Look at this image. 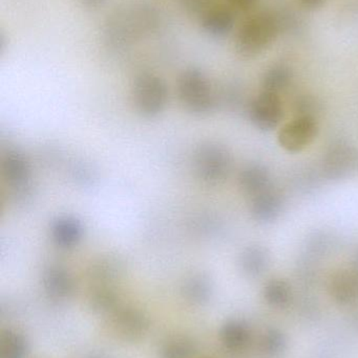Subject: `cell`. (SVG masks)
Listing matches in <instances>:
<instances>
[{
    "label": "cell",
    "mask_w": 358,
    "mask_h": 358,
    "mask_svg": "<svg viewBox=\"0 0 358 358\" xmlns=\"http://www.w3.org/2000/svg\"><path fill=\"white\" fill-rule=\"evenodd\" d=\"M282 31L283 25L277 15L258 13L240 27L235 37V50L244 58L258 57L273 43Z\"/></svg>",
    "instance_id": "6da1fadb"
},
{
    "label": "cell",
    "mask_w": 358,
    "mask_h": 358,
    "mask_svg": "<svg viewBox=\"0 0 358 358\" xmlns=\"http://www.w3.org/2000/svg\"><path fill=\"white\" fill-rule=\"evenodd\" d=\"M178 94L188 113L206 115L214 110V94L212 84L201 69H185L178 80Z\"/></svg>",
    "instance_id": "7a4b0ae2"
},
{
    "label": "cell",
    "mask_w": 358,
    "mask_h": 358,
    "mask_svg": "<svg viewBox=\"0 0 358 358\" xmlns=\"http://www.w3.org/2000/svg\"><path fill=\"white\" fill-rule=\"evenodd\" d=\"M132 96L137 113L146 119H153L165 110L170 90L166 82L159 76L142 73L135 78Z\"/></svg>",
    "instance_id": "3957f363"
},
{
    "label": "cell",
    "mask_w": 358,
    "mask_h": 358,
    "mask_svg": "<svg viewBox=\"0 0 358 358\" xmlns=\"http://www.w3.org/2000/svg\"><path fill=\"white\" fill-rule=\"evenodd\" d=\"M233 157L222 145L204 143L195 149L193 169L198 178L210 185L225 182L233 170Z\"/></svg>",
    "instance_id": "277c9868"
},
{
    "label": "cell",
    "mask_w": 358,
    "mask_h": 358,
    "mask_svg": "<svg viewBox=\"0 0 358 358\" xmlns=\"http://www.w3.org/2000/svg\"><path fill=\"white\" fill-rule=\"evenodd\" d=\"M157 19L151 8L144 6L124 8L109 21L107 34L113 43L122 45L151 31Z\"/></svg>",
    "instance_id": "5b68a950"
},
{
    "label": "cell",
    "mask_w": 358,
    "mask_h": 358,
    "mask_svg": "<svg viewBox=\"0 0 358 358\" xmlns=\"http://www.w3.org/2000/svg\"><path fill=\"white\" fill-rule=\"evenodd\" d=\"M322 174L330 181L354 178L358 174V148L347 143L333 145L322 162Z\"/></svg>",
    "instance_id": "8992f818"
},
{
    "label": "cell",
    "mask_w": 358,
    "mask_h": 358,
    "mask_svg": "<svg viewBox=\"0 0 358 358\" xmlns=\"http://www.w3.org/2000/svg\"><path fill=\"white\" fill-rule=\"evenodd\" d=\"M1 176L6 185L17 195H27L31 189V164L20 151L10 149L2 155Z\"/></svg>",
    "instance_id": "52a82bcc"
},
{
    "label": "cell",
    "mask_w": 358,
    "mask_h": 358,
    "mask_svg": "<svg viewBox=\"0 0 358 358\" xmlns=\"http://www.w3.org/2000/svg\"><path fill=\"white\" fill-rule=\"evenodd\" d=\"M248 115L252 123L262 131L275 129L285 115L280 94L261 92L250 104Z\"/></svg>",
    "instance_id": "ba28073f"
},
{
    "label": "cell",
    "mask_w": 358,
    "mask_h": 358,
    "mask_svg": "<svg viewBox=\"0 0 358 358\" xmlns=\"http://www.w3.org/2000/svg\"><path fill=\"white\" fill-rule=\"evenodd\" d=\"M319 124L315 117H294L284 125L279 132L277 141L288 152H300L317 138Z\"/></svg>",
    "instance_id": "9c48e42d"
},
{
    "label": "cell",
    "mask_w": 358,
    "mask_h": 358,
    "mask_svg": "<svg viewBox=\"0 0 358 358\" xmlns=\"http://www.w3.org/2000/svg\"><path fill=\"white\" fill-rule=\"evenodd\" d=\"M283 210V196L273 187H268L252 198L250 214L256 222L262 224L275 222L281 216Z\"/></svg>",
    "instance_id": "30bf717a"
},
{
    "label": "cell",
    "mask_w": 358,
    "mask_h": 358,
    "mask_svg": "<svg viewBox=\"0 0 358 358\" xmlns=\"http://www.w3.org/2000/svg\"><path fill=\"white\" fill-rule=\"evenodd\" d=\"M50 235L55 245L62 250H71L79 245L83 239L84 227L75 217H57L50 223Z\"/></svg>",
    "instance_id": "8fae6325"
},
{
    "label": "cell",
    "mask_w": 358,
    "mask_h": 358,
    "mask_svg": "<svg viewBox=\"0 0 358 358\" xmlns=\"http://www.w3.org/2000/svg\"><path fill=\"white\" fill-rule=\"evenodd\" d=\"M44 292L54 300H64L71 296L75 289L73 275L60 265H50L42 273Z\"/></svg>",
    "instance_id": "7c38bea8"
},
{
    "label": "cell",
    "mask_w": 358,
    "mask_h": 358,
    "mask_svg": "<svg viewBox=\"0 0 358 358\" xmlns=\"http://www.w3.org/2000/svg\"><path fill=\"white\" fill-rule=\"evenodd\" d=\"M113 327L123 340L136 341L147 331L149 320L136 309L124 308L113 315Z\"/></svg>",
    "instance_id": "4fadbf2b"
},
{
    "label": "cell",
    "mask_w": 358,
    "mask_h": 358,
    "mask_svg": "<svg viewBox=\"0 0 358 358\" xmlns=\"http://www.w3.org/2000/svg\"><path fill=\"white\" fill-rule=\"evenodd\" d=\"M332 298L340 305H348L358 299L357 271L340 269L333 273L329 282Z\"/></svg>",
    "instance_id": "5bb4252c"
},
{
    "label": "cell",
    "mask_w": 358,
    "mask_h": 358,
    "mask_svg": "<svg viewBox=\"0 0 358 358\" xmlns=\"http://www.w3.org/2000/svg\"><path fill=\"white\" fill-rule=\"evenodd\" d=\"M270 172L263 164H248L239 174L240 189L252 198L270 187Z\"/></svg>",
    "instance_id": "9a60e30c"
},
{
    "label": "cell",
    "mask_w": 358,
    "mask_h": 358,
    "mask_svg": "<svg viewBox=\"0 0 358 358\" xmlns=\"http://www.w3.org/2000/svg\"><path fill=\"white\" fill-rule=\"evenodd\" d=\"M270 264V254L265 246L252 244L246 246L240 254L239 265L248 278H259L266 273Z\"/></svg>",
    "instance_id": "2e32d148"
},
{
    "label": "cell",
    "mask_w": 358,
    "mask_h": 358,
    "mask_svg": "<svg viewBox=\"0 0 358 358\" xmlns=\"http://www.w3.org/2000/svg\"><path fill=\"white\" fill-rule=\"evenodd\" d=\"M204 31L212 37L222 38L229 35L235 27V16L227 8L212 6L201 18Z\"/></svg>",
    "instance_id": "e0dca14e"
},
{
    "label": "cell",
    "mask_w": 358,
    "mask_h": 358,
    "mask_svg": "<svg viewBox=\"0 0 358 358\" xmlns=\"http://www.w3.org/2000/svg\"><path fill=\"white\" fill-rule=\"evenodd\" d=\"M292 73L289 67L284 64H275L266 69L261 79L262 92L280 94L290 85Z\"/></svg>",
    "instance_id": "ac0fdd59"
},
{
    "label": "cell",
    "mask_w": 358,
    "mask_h": 358,
    "mask_svg": "<svg viewBox=\"0 0 358 358\" xmlns=\"http://www.w3.org/2000/svg\"><path fill=\"white\" fill-rule=\"evenodd\" d=\"M221 342L229 350H240L247 344L249 331L247 326L237 320H230L220 330Z\"/></svg>",
    "instance_id": "d6986e66"
},
{
    "label": "cell",
    "mask_w": 358,
    "mask_h": 358,
    "mask_svg": "<svg viewBox=\"0 0 358 358\" xmlns=\"http://www.w3.org/2000/svg\"><path fill=\"white\" fill-rule=\"evenodd\" d=\"M183 294L191 302L195 304H204L212 298V281L204 275H193L185 282Z\"/></svg>",
    "instance_id": "ffe728a7"
},
{
    "label": "cell",
    "mask_w": 358,
    "mask_h": 358,
    "mask_svg": "<svg viewBox=\"0 0 358 358\" xmlns=\"http://www.w3.org/2000/svg\"><path fill=\"white\" fill-rule=\"evenodd\" d=\"M27 355L25 336L13 330H4L0 336V358H25Z\"/></svg>",
    "instance_id": "44dd1931"
},
{
    "label": "cell",
    "mask_w": 358,
    "mask_h": 358,
    "mask_svg": "<svg viewBox=\"0 0 358 358\" xmlns=\"http://www.w3.org/2000/svg\"><path fill=\"white\" fill-rule=\"evenodd\" d=\"M287 348L285 334L279 329L265 332L261 340V352L265 358H280Z\"/></svg>",
    "instance_id": "7402d4cb"
},
{
    "label": "cell",
    "mask_w": 358,
    "mask_h": 358,
    "mask_svg": "<svg viewBox=\"0 0 358 358\" xmlns=\"http://www.w3.org/2000/svg\"><path fill=\"white\" fill-rule=\"evenodd\" d=\"M264 298L271 306H285L291 299V288L284 280H271L265 286Z\"/></svg>",
    "instance_id": "603a6c76"
},
{
    "label": "cell",
    "mask_w": 358,
    "mask_h": 358,
    "mask_svg": "<svg viewBox=\"0 0 358 358\" xmlns=\"http://www.w3.org/2000/svg\"><path fill=\"white\" fill-rule=\"evenodd\" d=\"M195 353L193 342L186 338H174L168 341L162 349V358H191Z\"/></svg>",
    "instance_id": "cb8c5ba5"
},
{
    "label": "cell",
    "mask_w": 358,
    "mask_h": 358,
    "mask_svg": "<svg viewBox=\"0 0 358 358\" xmlns=\"http://www.w3.org/2000/svg\"><path fill=\"white\" fill-rule=\"evenodd\" d=\"M292 109H294L296 117H315L317 119V115L321 111V104L315 96H310V94H302L294 101Z\"/></svg>",
    "instance_id": "d4e9b609"
},
{
    "label": "cell",
    "mask_w": 358,
    "mask_h": 358,
    "mask_svg": "<svg viewBox=\"0 0 358 358\" xmlns=\"http://www.w3.org/2000/svg\"><path fill=\"white\" fill-rule=\"evenodd\" d=\"M185 12L202 18L212 8V0H180Z\"/></svg>",
    "instance_id": "484cf974"
},
{
    "label": "cell",
    "mask_w": 358,
    "mask_h": 358,
    "mask_svg": "<svg viewBox=\"0 0 358 358\" xmlns=\"http://www.w3.org/2000/svg\"><path fill=\"white\" fill-rule=\"evenodd\" d=\"M298 1H300L301 6L306 10H315L322 8L327 2V0H298Z\"/></svg>",
    "instance_id": "4316f807"
},
{
    "label": "cell",
    "mask_w": 358,
    "mask_h": 358,
    "mask_svg": "<svg viewBox=\"0 0 358 358\" xmlns=\"http://www.w3.org/2000/svg\"><path fill=\"white\" fill-rule=\"evenodd\" d=\"M228 1L235 8H240V10H247L256 3V0H228Z\"/></svg>",
    "instance_id": "83f0119b"
},
{
    "label": "cell",
    "mask_w": 358,
    "mask_h": 358,
    "mask_svg": "<svg viewBox=\"0 0 358 358\" xmlns=\"http://www.w3.org/2000/svg\"><path fill=\"white\" fill-rule=\"evenodd\" d=\"M79 1L85 8L95 10V8H99L100 6H102L106 2V0H79Z\"/></svg>",
    "instance_id": "f1b7e54d"
},
{
    "label": "cell",
    "mask_w": 358,
    "mask_h": 358,
    "mask_svg": "<svg viewBox=\"0 0 358 358\" xmlns=\"http://www.w3.org/2000/svg\"><path fill=\"white\" fill-rule=\"evenodd\" d=\"M357 273H358V254H357Z\"/></svg>",
    "instance_id": "f546056e"
}]
</instances>
